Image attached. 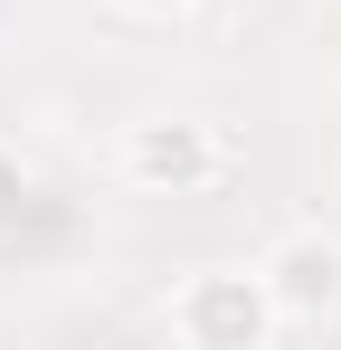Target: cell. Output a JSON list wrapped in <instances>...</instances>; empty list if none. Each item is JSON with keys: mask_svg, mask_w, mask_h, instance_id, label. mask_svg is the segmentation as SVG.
Here are the masks:
<instances>
[{"mask_svg": "<svg viewBox=\"0 0 341 350\" xmlns=\"http://www.w3.org/2000/svg\"><path fill=\"white\" fill-rule=\"evenodd\" d=\"M218 171V133L209 123H133L123 133V180L133 189H199V180Z\"/></svg>", "mask_w": 341, "mask_h": 350, "instance_id": "3957f363", "label": "cell"}, {"mask_svg": "<svg viewBox=\"0 0 341 350\" xmlns=\"http://www.w3.org/2000/svg\"><path fill=\"white\" fill-rule=\"evenodd\" d=\"M19 199H29V171H19V152H0V228L19 218Z\"/></svg>", "mask_w": 341, "mask_h": 350, "instance_id": "277c9868", "label": "cell"}, {"mask_svg": "<svg viewBox=\"0 0 341 350\" xmlns=\"http://www.w3.org/2000/svg\"><path fill=\"white\" fill-rule=\"evenodd\" d=\"M256 275L275 293V322H323V312H341V237L303 228V237H284Z\"/></svg>", "mask_w": 341, "mask_h": 350, "instance_id": "7a4b0ae2", "label": "cell"}, {"mask_svg": "<svg viewBox=\"0 0 341 350\" xmlns=\"http://www.w3.org/2000/svg\"><path fill=\"white\" fill-rule=\"evenodd\" d=\"M170 332L199 341V350H256L266 332H284V322H275L266 275H199V284L170 303Z\"/></svg>", "mask_w": 341, "mask_h": 350, "instance_id": "6da1fadb", "label": "cell"}, {"mask_svg": "<svg viewBox=\"0 0 341 350\" xmlns=\"http://www.w3.org/2000/svg\"><path fill=\"white\" fill-rule=\"evenodd\" d=\"M123 10H180V0H123Z\"/></svg>", "mask_w": 341, "mask_h": 350, "instance_id": "5b68a950", "label": "cell"}]
</instances>
